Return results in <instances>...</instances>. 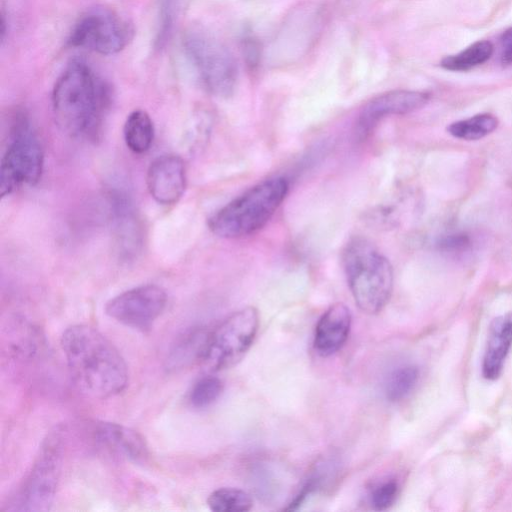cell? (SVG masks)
Returning <instances> with one entry per match:
<instances>
[{"instance_id": "6da1fadb", "label": "cell", "mask_w": 512, "mask_h": 512, "mask_svg": "<svg viewBox=\"0 0 512 512\" xmlns=\"http://www.w3.org/2000/svg\"><path fill=\"white\" fill-rule=\"evenodd\" d=\"M61 347L71 379L81 393L105 399L126 388V362L96 328L86 324L68 327L62 334Z\"/></svg>"}, {"instance_id": "7a4b0ae2", "label": "cell", "mask_w": 512, "mask_h": 512, "mask_svg": "<svg viewBox=\"0 0 512 512\" xmlns=\"http://www.w3.org/2000/svg\"><path fill=\"white\" fill-rule=\"evenodd\" d=\"M110 101L109 85L82 61L66 68L52 92L53 113L60 128L89 140L99 137Z\"/></svg>"}, {"instance_id": "3957f363", "label": "cell", "mask_w": 512, "mask_h": 512, "mask_svg": "<svg viewBox=\"0 0 512 512\" xmlns=\"http://www.w3.org/2000/svg\"><path fill=\"white\" fill-rule=\"evenodd\" d=\"M342 264L355 303L367 314H377L387 305L393 290L389 260L368 240L353 237L342 251Z\"/></svg>"}, {"instance_id": "277c9868", "label": "cell", "mask_w": 512, "mask_h": 512, "mask_svg": "<svg viewBox=\"0 0 512 512\" xmlns=\"http://www.w3.org/2000/svg\"><path fill=\"white\" fill-rule=\"evenodd\" d=\"M288 181L283 177L264 180L236 197L208 220L211 232L221 238L249 236L274 215L287 196Z\"/></svg>"}, {"instance_id": "5b68a950", "label": "cell", "mask_w": 512, "mask_h": 512, "mask_svg": "<svg viewBox=\"0 0 512 512\" xmlns=\"http://www.w3.org/2000/svg\"><path fill=\"white\" fill-rule=\"evenodd\" d=\"M63 439L60 427L44 439L30 471L13 496L10 510L44 512L51 508L61 474Z\"/></svg>"}, {"instance_id": "8992f818", "label": "cell", "mask_w": 512, "mask_h": 512, "mask_svg": "<svg viewBox=\"0 0 512 512\" xmlns=\"http://www.w3.org/2000/svg\"><path fill=\"white\" fill-rule=\"evenodd\" d=\"M184 52L204 88L227 98L234 92L237 65L229 50L208 33L192 29L183 39Z\"/></svg>"}, {"instance_id": "52a82bcc", "label": "cell", "mask_w": 512, "mask_h": 512, "mask_svg": "<svg viewBox=\"0 0 512 512\" xmlns=\"http://www.w3.org/2000/svg\"><path fill=\"white\" fill-rule=\"evenodd\" d=\"M41 143L29 120L16 117L0 165V195L5 197L25 185H34L43 171Z\"/></svg>"}, {"instance_id": "ba28073f", "label": "cell", "mask_w": 512, "mask_h": 512, "mask_svg": "<svg viewBox=\"0 0 512 512\" xmlns=\"http://www.w3.org/2000/svg\"><path fill=\"white\" fill-rule=\"evenodd\" d=\"M254 307L240 309L209 331L201 362L211 371L236 365L250 349L258 330Z\"/></svg>"}, {"instance_id": "9c48e42d", "label": "cell", "mask_w": 512, "mask_h": 512, "mask_svg": "<svg viewBox=\"0 0 512 512\" xmlns=\"http://www.w3.org/2000/svg\"><path fill=\"white\" fill-rule=\"evenodd\" d=\"M133 34V27L127 20L111 10L95 8L79 18L70 33L68 44L111 55L124 49Z\"/></svg>"}, {"instance_id": "30bf717a", "label": "cell", "mask_w": 512, "mask_h": 512, "mask_svg": "<svg viewBox=\"0 0 512 512\" xmlns=\"http://www.w3.org/2000/svg\"><path fill=\"white\" fill-rule=\"evenodd\" d=\"M167 304L163 288L146 284L124 291L110 299L106 314L117 322L141 331L149 329L162 314Z\"/></svg>"}, {"instance_id": "8fae6325", "label": "cell", "mask_w": 512, "mask_h": 512, "mask_svg": "<svg viewBox=\"0 0 512 512\" xmlns=\"http://www.w3.org/2000/svg\"><path fill=\"white\" fill-rule=\"evenodd\" d=\"M429 100V94L412 90H394L370 100L361 110L355 125V138L365 141L386 116L416 111Z\"/></svg>"}, {"instance_id": "7c38bea8", "label": "cell", "mask_w": 512, "mask_h": 512, "mask_svg": "<svg viewBox=\"0 0 512 512\" xmlns=\"http://www.w3.org/2000/svg\"><path fill=\"white\" fill-rule=\"evenodd\" d=\"M186 168L178 155L166 154L155 158L146 175L151 197L161 205L178 202L186 188Z\"/></svg>"}, {"instance_id": "4fadbf2b", "label": "cell", "mask_w": 512, "mask_h": 512, "mask_svg": "<svg viewBox=\"0 0 512 512\" xmlns=\"http://www.w3.org/2000/svg\"><path fill=\"white\" fill-rule=\"evenodd\" d=\"M93 436L95 443L114 457L134 464H143L149 458V449L142 435L122 424L97 423Z\"/></svg>"}, {"instance_id": "5bb4252c", "label": "cell", "mask_w": 512, "mask_h": 512, "mask_svg": "<svg viewBox=\"0 0 512 512\" xmlns=\"http://www.w3.org/2000/svg\"><path fill=\"white\" fill-rule=\"evenodd\" d=\"M351 321V313L346 305H331L315 327L313 345L317 353L327 357L339 351L348 339Z\"/></svg>"}, {"instance_id": "9a60e30c", "label": "cell", "mask_w": 512, "mask_h": 512, "mask_svg": "<svg viewBox=\"0 0 512 512\" xmlns=\"http://www.w3.org/2000/svg\"><path fill=\"white\" fill-rule=\"evenodd\" d=\"M511 345L512 314H506L495 318L490 325L482 362L484 378L494 380L499 377Z\"/></svg>"}, {"instance_id": "2e32d148", "label": "cell", "mask_w": 512, "mask_h": 512, "mask_svg": "<svg viewBox=\"0 0 512 512\" xmlns=\"http://www.w3.org/2000/svg\"><path fill=\"white\" fill-rule=\"evenodd\" d=\"M123 135L126 146L132 152H147L154 139V125L148 113L143 110L131 112L124 123Z\"/></svg>"}, {"instance_id": "e0dca14e", "label": "cell", "mask_w": 512, "mask_h": 512, "mask_svg": "<svg viewBox=\"0 0 512 512\" xmlns=\"http://www.w3.org/2000/svg\"><path fill=\"white\" fill-rule=\"evenodd\" d=\"M208 333L203 329H193L181 336L168 358L172 367H183L192 361H201Z\"/></svg>"}, {"instance_id": "ac0fdd59", "label": "cell", "mask_w": 512, "mask_h": 512, "mask_svg": "<svg viewBox=\"0 0 512 512\" xmlns=\"http://www.w3.org/2000/svg\"><path fill=\"white\" fill-rule=\"evenodd\" d=\"M493 50L490 41H477L457 54L444 57L441 66L449 71H467L490 59Z\"/></svg>"}, {"instance_id": "d6986e66", "label": "cell", "mask_w": 512, "mask_h": 512, "mask_svg": "<svg viewBox=\"0 0 512 512\" xmlns=\"http://www.w3.org/2000/svg\"><path fill=\"white\" fill-rule=\"evenodd\" d=\"M498 119L489 113L455 121L447 127L450 135L457 139L474 141L491 134L498 126Z\"/></svg>"}, {"instance_id": "ffe728a7", "label": "cell", "mask_w": 512, "mask_h": 512, "mask_svg": "<svg viewBox=\"0 0 512 512\" xmlns=\"http://www.w3.org/2000/svg\"><path fill=\"white\" fill-rule=\"evenodd\" d=\"M207 505L215 512H245L252 508L253 501L244 490L223 487L208 496Z\"/></svg>"}, {"instance_id": "44dd1931", "label": "cell", "mask_w": 512, "mask_h": 512, "mask_svg": "<svg viewBox=\"0 0 512 512\" xmlns=\"http://www.w3.org/2000/svg\"><path fill=\"white\" fill-rule=\"evenodd\" d=\"M419 378L416 366L405 365L392 371L385 383V395L391 402L406 398L414 389Z\"/></svg>"}, {"instance_id": "7402d4cb", "label": "cell", "mask_w": 512, "mask_h": 512, "mask_svg": "<svg viewBox=\"0 0 512 512\" xmlns=\"http://www.w3.org/2000/svg\"><path fill=\"white\" fill-rule=\"evenodd\" d=\"M223 392V382L216 376L208 375L198 379L189 394V403L194 408H206L212 405Z\"/></svg>"}, {"instance_id": "603a6c76", "label": "cell", "mask_w": 512, "mask_h": 512, "mask_svg": "<svg viewBox=\"0 0 512 512\" xmlns=\"http://www.w3.org/2000/svg\"><path fill=\"white\" fill-rule=\"evenodd\" d=\"M398 484L388 480L376 486L370 494V503L373 509L381 511L389 508L396 500Z\"/></svg>"}, {"instance_id": "cb8c5ba5", "label": "cell", "mask_w": 512, "mask_h": 512, "mask_svg": "<svg viewBox=\"0 0 512 512\" xmlns=\"http://www.w3.org/2000/svg\"><path fill=\"white\" fill-rule=\"evenodd\" d=\"M177 0H161L160 5V29L158 42H162L170 32L174 20V13Z\"/></svg>"}, {"instance_id": "d4e9b609", "label": "cell", "mask_w": 512, "mask_h": 512, "mask_svg": "<svg viewBox=\"0 0 512 512\" xmlns=\"http://www.w3.org/2000/svg\"><path fill=\"white\" fill-rule=\"evenodd\" d=\"M242 53L246 65L250 69L256 68L261 58V45L259 41L253 37H246L242 42Z\"/></svg>"}, {"instance_id": "484cf974", "label": "cell", "mask_w": 512, "mask_h": 512, "mask_svg": "<svg viewBox=\"0 0 512 512\" xmlns=\"http://www.w3.org/2000/svg\"><path fill=\"white\" fill-rule=\"evenodd\" d=\"M469 245V239L466 235L455 234L445 237L440 242V247L445 251L465 250Z\"/></svg>"}, {"instance_id": "4316f807", "label": "cell", "mask_w": 512, "mask_h": 512, "mask_svg": "<svg viewBox=\"0 0 512 512\" xmlns=\"http://www.w3.org/2000/svg\"><path fill=\"white\" fill-rule=\"evenodd\" d=\"M501 63L505 66L512 65V27L508 28L500 38Z\"/></svg>"}]
</instances>
